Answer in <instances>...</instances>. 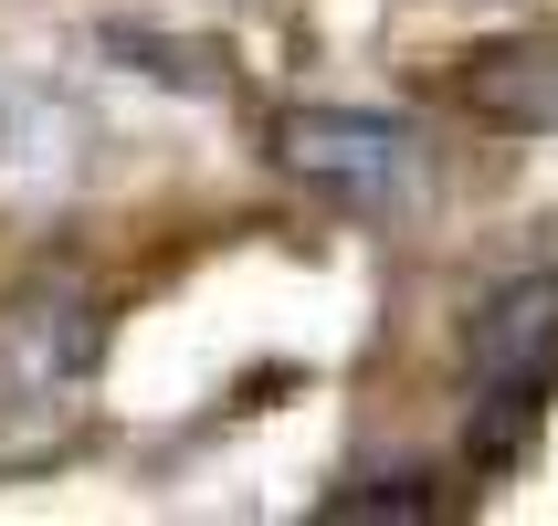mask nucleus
Wrapping results in <instances>:
<instances>
[{
    "label": "nucleus",
    "instance_id": "2",
    "mask_svg": "<svg viewBox=\"0 0 558 526\" xmlns=\"http://www.w3.org/2000/svg\"><path fill=\"white\" fill-rule=\"evenodd\" d=\"M474 358L506 379V390H537V369L558 358V264L527 284H506V295H485V316H474Z\"/></svg>",
    "mask_w": 558,
    "mask_h": 526
},
{
    "label": "nucleus",
    "instance_id": "1",
    "mask_svg": "<svg viewBox=\"0 0 558 526\" xmlns=\"http://www.w3.org/2000/svg\"><path fill=\"white\" fill-rule=\"evenodd\" d=\"M275 158L338 211H401L422 189V137L401 117H379V106H284Z\"/></svg>",
    "mask_w": 558,
    "mask_h": 526
}]
</instances>
